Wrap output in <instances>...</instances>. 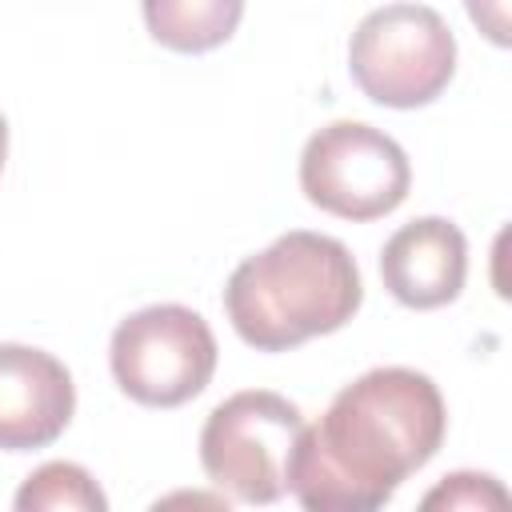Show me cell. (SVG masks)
I'll return each instance as SVG.
<instances>
[{
	"label": "cell",
	"instance_id": "cell-10",
	"mask_svg": "<svg viewBox=\"0 0 512 512\" xmlns=\"http://www.w3.org/2000/svg\"><path fill=\"white\" fill-rule=\"evenodd\" d=\"M20 512H104L108 496L92 480L88 468L72 460H52L40 464L16 492Z\"/></svg>",
	"mask_w": 512,
	"mask_h": 512
},
{
	"label": "cell",
	"instance_id": "cell-6",
	"mask_svg": "<svg viewBox=\"0 0 512 512\" xmlns=\"http://www.w3.org/2000/svg\"><path fill=\"white\" fill-rule=\"evenodd\" d=\"M300 188L320 212L380 220L404 204L412 168L388 132L360 120H332L312 132L300 152Z\"/></svg>",
	"mask_w": 512,
	"mask_h": 512
},
{
	"label": "cell",
	"instance_id": "cell-12",
	"mask_svg": "<svg viewBox=\"0 0 512 512\" xmlns=\"http://www.w3.org/2000/svg\"><path fill=\"white\" fill-rule=\"evenodd\" d=\"M472 24L492 40V44H508V0H464Z\"/></svg>",
	"mask_w": 512,
	"mask_h": 512
},
{
	"label": "cell",
	"instance_id": "cell-3",
	"mask_svg": "<svg viewBox=\"0 0 512 512\" xmlns=\"http://www.w3.org/2000/svg\"><path fill=\"white\" fill-rule=\"evenodd\" d=\"M360 92L384 108L432 104L456 72V36L428 4H384L368 12L348 44Z\"/></svg>",
	"mask_w": 512,
	"mask_h": 512
},
{
	"label": "cell",
	"instance_id": "cell-11",
	"mask_svg": "<svg viewBox=\"0 0 512 512\" xmlns=\"http://www.w3.org/2000/svg\"><path fill=\"white\" fill-rule=\"evenodd\" d=\"M420 504L428 512L432 508H468V512L480 508L484 512V508H508V492L500 488L496 476H484V472H452Z\"/></svg>",
	"mask_w": 512,
	"mask_h": 512
},
{
	"label": "cell",
	"instance_id": "cell-13",
	"mask_svg": "<svg viewBox=\"0 0 512 512\" xmlns=\"http://www.w3.org/2000/svg\"><path fill=\"white\" fill-rule=\"evenodd\" d=\"M4 160H8V120L0 116V168H4Z\"/></svg>",
	"mask_w": 512,
	"mask_h": 512
},
{
	"label": "cell",
	"instance_id": "cell-7",
	"mask_svg": "<svg viewBox=\"0 0 512 512\" xmlns=\"http://www.w3.org/2000/svg\"><path fill=\"white\" fill-rule=\"evenodd\" d=\"M76 412L72 372L44 348L0 344V448H48Z\"/></svg>",
	"mask_w": 512,
	"mask_h": 512
},
{
	"label": "cell",
	"instance_id": "cell-5",
	"mask_svg": "<svg viewBox=\"0 0 512 512\" xmlns=\"http://www.w3.org/2000/svg\"><path fill=\"white\" fill-rule=\"evenodd\" d=\"M108 364L120 392L136 404L176 408L208 388L216 372V336L200 312L152 304L116 324Z\"/></svg>",
	"mask_w": 512,
	"mask_h": 512
},
{
	"label": "cell",
	"instance_id": "cell-1",
	"mask_svg": "<svg viewBox=\"0 0 512 512\" xmlns=\"http://www.w3.org/2000/svg\"><path fill=\"white\" fill-rule=\"evenodd\" d=\"M448 412L432 376L416 368H372L344 384L320 424H304L284 492L308 512H376L444 444Z\"/></svg>",
	"mask_w": 512,
	"mask_h": 512
},
{
	"label": "cell",
	"instance_id": "cell-8",
	"mask_svg": "<svg viewBox=\"0 0 512 512\" xmlns=\"http://www.w3.org/2000/svg\"><path fill=\"white\" fill-rule=\"evenodd\" d=\"M468 276V240L444 216L408 220L380 248V280L404 308L452 304Z\"/></svg>",
	"mask_w": 512,
	"mask_h": 512
},
{
	"label": "cell",
	"instance_id": "cell-9",
	"mask_svg": "<svg viewBox=\"0 0 512 512\" xmlns=\"http://www.w3.org/2000/svg\"><path fill=\"white\" fill-rule=\"evenodd\" d=\"M156 44L172 52H212L240 28L244 0H140Z\"/></svg>",
	"mask_w": 512,
	"mask_h": 512
},
{
	"label": "cell",
	"instance_id": "cell-2",
	"mask_svg": "<svg viewBox=\"0 0 512 512\" xmlns=\"http://www.w3.org/2000/svg\"><path fill=\"white\" fill-rule=\"evenodd\" d=\"M364 300L352 252L324 232H284L240 260L224 284V312L236 336L260 352H288L344 328Z\"/></svg>",
	"mask_w": 512,
	"mask_h": 512
},
{
	"label": "cell",
	"instance_id": "cell-4",
	"mask_svg": "<svg viewBox=\"0 0 512 512\" xmlns=\"http://www.w3.org/2000/svg\"><path fill=\"white\" fill-rule=\"evenodd\" d=\"M304 428V412L268 388L220 400L200 428L204 476L240 504H272L284 496V468Z\"/></svg>",
	"mask_w": 512,
	"mask_h": 512
}]
</instances>
